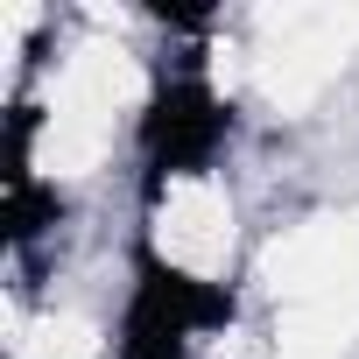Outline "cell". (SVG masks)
Wrapping results in <instances>:
<instances>
[{"label": "cell", "instance_id": "3957f363", "mask_svg": "<svg viewBox=\"0 0 359 359\" xmlns=\"http://www.w3.org/2000/svg\"><path fill=\"white\" fill-rule=\"evenodd\" d=\"M64 219V198L57 191H43L36 176H8V240L15 247H29L36 233H50Z\"/></svg>", "mask_w": 359, "mask_h": 359}, {"label": "cell", "instance_id": "6da1fadb", "mask_svg": "<svg viewBox=\"0 0 359 359\" xmlns=\"http://www.w3.org/2000/svg\"><path fill=\"white\" fill-rule=\"evenodd\" d=\"M134 303L120 324V359H184L191 331L205 324H233V296L219 282H198L184 268H169L162 254L134 247Z\"/></svg>", "mask_w": 359, "mask_h": 359}, {"label": "cell", "instance_id": "7a4b0ae2", "mask_svg": "<svg viewBox=\"0 0 359 359\" xmlns=\"http://www.w3.org/2000/svg\"><path fill=\"white\" fill-rule=\"evenodd\" d=\"M233 134V106L205 85V78H169L155 99H148V120H141V155H148V198H162L169 176H191L219 155V141Z\"/></svg>", "mask_w": 359, "mask_h": 359}]
</instances>
